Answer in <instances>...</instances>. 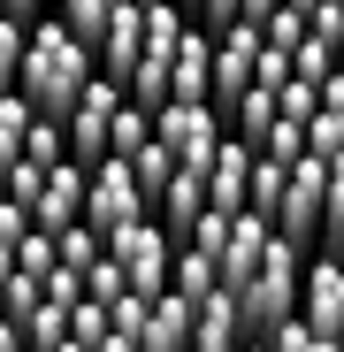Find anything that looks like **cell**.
I'll use <instances>...</instances> for the list:
<instances>
[{"mask_svg":"<svg viewBox=\"0 0 344 352\" xmlns=\"http://www.w3.org/2000/svg\"><path fill=\"white\" fill-rule=\"evenodd\" d=\"M100 77V62L62 31V16H38L31 23V54H23V100H31V115L38 123H69V107L84 100V85Z\"/></svg>","mask_w":344,"mask_h":352,"instance_id":"6da1fadb","label":"cell"},{"mask_svg":"<svg viewBox=\"0 0 344 352\" xmlns=\"http://www.w3.org/2000/svg\"><path fill=\"white\" fill-rule=\"evenodd\" d=\"M299 283H306V253L291 238H268L260 268L245 276L238 291V322H245V344H268L283 322H299Z\"/></svg>","mask_w":344,"mask_h":352,"instance_id":"7a4b0ae2","label":"cell"},{"mask_svg":"<svg viewBox=\"0 0 344 352\" xmlns=\"http://www.w3.org/2000/svg\"><path fill=\"white\" fill-rule=\"evenodd\" d=\"M107 261L123 268L130 299H168V268H176V238L161 222H130L123 238H107Z\"/></svg>","mask_w":344,"mask_h":352,"instance_id":"3957f363","label":"cell"},{"mask_svg":"<svg viewBox=\"0 0 344 352\" xmlns=\"http://www.w3.org/2000/svg\"><path fill=\"white\" fill-rule=\"evenodd\" d=\"M153 138H161V153L176 161V168H214V153H222L229 123H222L214 107H192V100H168V107L153 115Z\"/></svg>","mask_w":344,"mask_h":352,"instance_id":"277c9868","label":"cell"},{"mask_svg":"<svg viewBox=\"0 0 344 352\" xmlns=\"http://www.w3.org/2000/svg\"><path fill=\"white\" fill-rule=\"evenodd\" d=\"M130 222H153L138 176H130V161H100V168H92V192H84V230L107 245V238H123Z\"/></svg>","mask_w":344,"mask_h":352,"instance_id":"5b68a950","label":"cell"},{"mask_svg":"<svg viewBox=\"0 0 344 352\" xmlns=\"http://www.w3.org/2000/svg\"><path fill=\"white\" fill-rule=\"evenodd\" d=\"M123 107H130V100H123L115 77H92V85H84V100L69 107V123H62L77 168H100V161H107V131H115V115H123Z\"/></svg>","mask_w":344,"mask_h":352,"instance_id":"8992f818","label":"cell"},{"mask_svg":"<svg viewBox=\"0 0 344 352\" xmlns=\"http://www.w3.org/2000/svg\"><path fill=\"white\" fill-rule=\"evenodd\" d=\"M321 214H329V168L306 153L291 168V184H283V207H275V238H291L299 253L321 245Z\"/></svg>","mask_w":344,"mask_h":352,"instance_id":"52a82bcc","label":"cell"},{"mask_svg":"<svg viewBox=\"0 0 344 352\" xmlns=\"http://www.w3.org/2000/svg\"><path fill=\"white\" fill-rule=\"evenodd\" d=\"M299 322L329 344H344V261L314 253L306 261V283H299Z\"/></svg>","mask_w":344,"mask_h":352,"instance_id":"ba28073f","label":"cell"},{"mask_svg":"<svg viewBox=\"0 0 344 352\" xmlns=\"http://www.w3.org/2000/svg\"><path fill=\"white\" fill-rule=\"evenodd\" d=\"M245 207H253V146H245V138H222V153H214V168H207V214L238 222Z\"/></svg>","mask_w":344,"mask_h":352,"instance_id":"9c48e42d","label":"cell"},{"mask_svg":"<svg viewBox=\"0 0 344 352\" xmlns=\"http://www.w3.org/2000/svg\"><path fill=\"white\" fill-rule=\"evenodd\" d=\"M199 214H207V168H176V176H168V192L153 199V222H161L176 245H192Z\"/></svg>","mask_w":344,"mask_h":352,"instance_id":"30bf717a","label":"cell"},{"mask_svg":"<svg viewBox=\"0 0 344 352\" xmlns=\"http://www.w3.org/2000/svg\"><path fill=\"white\" fill-rule=\"evenodd\" d=\"M138 46H146V0H115V23H107V46H100V77L130 85Z\"/></svg>","mask_w":344,"mask_h":352,"instance_id":"8fae6325","label":"cell"},{"mask_svg":"<svg viewBox=\"0 0 344 352\" xmlns=\"http://www.w3.org/2000/svg\"><path fill=\"white\" fill-rule=\"evenodd\" d=\"M268 238H275V222H260V214H238L229 222V238H222V291H245V276L260 268V253H268Z\"/></svg>","mask_w":344,"mask_h":352,"instance_id":"7c38bea8","label":"cell"},{"mask_svg":"<svg viewBox=\"0 0 344 352\" xmlns=\"http://www.w3.org/2000/svg\"><path fill=\"white\" fill-rule=\"evenodd\" d=\"M192 352H245V322H238V291H214L207 307H192Z\"/></svg>","mask_w":344,"mask_h":352,"instance_id":"4fadbf2b","label":"cell"},{"mask_svg":"<svg viewBox=\"0 0 344 352\" xmlns=\"http://www.w3.org/2000/svg\"><path fill=\"white\" fill-rule=\"evenodd\" d=\"M168 291H176L184 307H207L214 291H222V268H214V253H199V245H176V268H168Z\"/></svg>","mask_w":344,"mask_h":352,"instance_id":"5bb4252c","label":"cell"},{"mask_svg":"<svg viewBox=\"0 0 344 352\" xmlns=\"http://www.w3.org/2000/svg\"><path fill=\"white\" fill-rule=\"evenodd\" d=\"M31 23H38V16H23V8H8V16H0V100H8V92L23 85V54H31Z\"/></svg>","mask_w":344,"mask_h":352,"instance_id":"9a60e30c","label":"cell"},{"mask_svg":"<svg viewBox=\"0 0 344 352\" xmlns=\"http://www.w3.org/2000/svg\"><path fill=\"white\" fill-rule=\"evenodd\" d=\"M275 123H283V115H275V92H260V85H253L238 107H229V138H245L253 153L268 146V131H275Z\"/></svg>","mask_w":344,"mask_h":352,"instance_id":"2e32d148","label":"cell"},{"mask_svg":"<svg viewBox=\"0 0 344 352\" xmlns=\"http://www.w3.org/2000/svg\"><path fill=\"white\" fill-rule=\"evenodd\" d=\"M107 23H115V0H69V8H62V31L92 54V62H100V46H107Z\"/></svg>","mask_w":344,"mask_h":352,"instance_id":"e0dca14e","label":"cell"},{"mask_svg":"<svg viewBox=\"0 0 344 352\" xmlns=\"http://www.w3.org/2000/svg\"><path fill=\"white\" fill-rule=\"evenodd\" d=\"M31 123H38V115H31V100H23V92H8V100H0V176H8V168L23 161Z\"/></svg>","mask_w":344,"mask_h":352,"instance_id":"ac0fdd59","label":"cell"},{"mask_svg":"<svg viewBox=\"0 0 344 352\" xmlns=\"http://www.w3.org/2000/svg\"><path fill=\"white\" fill-rule=\"evenodd\" d=\"M146 146H153V115L123 107V115H115V131H107V161H138Z\"/></svg>","mask_w":344,"mask_h":352,"instance_id":"d6986e66","label":"cell"},{"mask_svg":"<svg viewBox=\"0 0 344 352\" xmlns=\"http://www.w3.org/2000/svg\"><path fill=\"white\" fill-rule=\"evenodd\" d=\"M123 299H130V283H123V268H115V261L100 253V261H92V276H84V307H100V314L115 322V307H123Z\"/></svg>","mask_w":344,"mask_h":352,"instance_id":"ffe728a7","label":"cell"},{"mask_svg":"<svg viewBox=\"0 0 344 352\" xmlns=\"http://www.w3.org/2000/svg\"><path fill=\"white\" fill-rule=\"evenodd\" d=\"M130 176H138V192H146V214H153V199L168 192V176H176V161H168V153H161V138H153V146H146V153L130 161Z\"/></svg>","mask_w":344,"mask_h":352,"instance_id":"44dd1931","label":"cell"},{"mask_svg":"<svg viewBox=\"0 0 344 352\" xmlns=\"http://www.w3.org/2000/svg\"><path fill=\"white\" fill-rule=\"evenodd\" d=\"M54 253H62V268H69V276H92V261H100L107 245H100L92 230L77 222V230H62V238H54Z\"/></svg>","mask_w":344,"mask_h":352,"instance_id":"7402d4cb","label":"cell"},{"mask_svg":"<svg viewBox=\"0 0 344 352\" xmlns=\"http://www.w3.org/2000/svg\"><path fill=\"white\" fill-rule=\"evenodd\" d=\"M16 268H23L31 283H46L54 268H62V253H54V238H46V230H31V238L16 245Z\"/></svg>","mask_w":344,"mask_h":352,"instance_id":"603a6c76","label":"cell"},{"mask_svg":"<svg viewBox=\"0 0 344 352\" xmlns=\"http://www.w3.org/2000/svg\"><path fill=\"white\" fill-rule=\"evenodd\" d=\"M306 38L344 46V0H314V8H306Z\"/></svg>","mask_w":344,"mask_h":352,"instance_id":"cb8c5ba5","label":"cell"},{"mask_svg":"<svg viewBox=\"0 0 344 352\" xmlns=\"http://www.w3.org/2000/svg\"><path fill=\"white\" fill-rule=\"evenodd\" d=\"M92 352H138V337H123V329H107V337H100Z\"/></svg>","mask_w":344,"mask_h":352,"instance_id":"d4e9b609","label":"cell"},{"mask_svg":"<svg viewBox=\"0 0 344 352\" xmlns=\"http://www.w3.org/2000/svg\"><path fill=\"white\" fill-rule=\"evenodd\" d=\"M321 107H344V77H329V85H321Z\"/></svg>","mask_w":344,"mask_h":352,"instance_id":"484cf974","label":"cell"},{"mask_svg":"<svg viewBox=\"0 0 344 352\" xmlns=\"http://www.w3.org/2000/svg\"><path fill=\"white\" fill-rule=\"evenodd\" d=\"M329 261H344V230H336V238H329Z\"/></svg>","mask_w":344,"mask_h":352,"instance_id":"4316f807","label":"cell"},{"mask_svg":"<svg viewBox=\"0 0 344 352\" xmlns=\"http://www.w3.org/2000/svg\"><path fill=\"white\" fill-rule=\"evenodd\" d=\"M336 77H344V46H336Z\"/></svg>","mask_w":344,"mask_h":352,"instance_id":"83f0119b","label":"cell"},{"mask_svg":"<svg viewBox=\"0 0 344 352\" xmlns=\"http://www.w3.org/2000/svg\"><path fill=\"white\" fill-rule=\"evenodd\" d=\"M245 352H268V344H245Z\"/></svg>","mask_w":344,"mask_h":352,"instance_id":"f1b7e54d","label":"cell"}]
</instances>
